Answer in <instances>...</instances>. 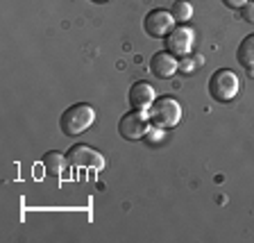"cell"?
I'll return each instance as SVG.
<instances>
[{"label": "cell", "instance_id": "7", "mask_svg": "<svg viewBox=\"0 0 254 243\" xmlns=\"http://www.w3.org/2000/svg\"><path fill=\"white\" fill-rule=\"evenodd\" d=\"M190 48H193V30H189L186 25H177L168 32L166 50L173 57H186V55H190Z\"/></svg>", "mask_w": 254, "mask_h": 243}, {"label": "cell", "instance_id": "12", "mask_svg": "<svg viewBox=\"0 0 254 243\" xmlns=\"http://www.w3.org/2000/svg\"><path fill=\"white\" fill-rule=\"evenodd\" d=\"M170 14H173L175 23H182V25H184L186 21L193 18V5H190L189 0H175L173 7H170Z\"/></svg>", "mask_w": 254, "mask_h": 243}, {"label": "cell", "instance_id": "2", "mask_svg": "<svg viewBox=\"0 0 254 243\" xmlns=\"http://www.w3.org/2000/svg\"><path fill=\"white\" fill-rule=\"evenodd\" d=\"M148 116L152 127H157V130H173L182 121V105L175 98L164 95V98H157L152 102V107L148 109Z\"/></svg>", "mask_w": 254, "mask_h": 243}, {"label": "cell", "instance_id": "5", "mask_svg": "<svg viewBox=\"0 0 254 243\" xmlns=\"http://www.w3.org/2000/svg\"><path fill=\"white\" fill-rule=\"evenodd\" d=\"M66 162L73 168H93V170L105 168V157L91 146H86V143H75L73 148L66 153Z\"/></svg>", "mask_w": 254, "mask_h": 243}, {"label": "cell", "instance_id": "3", "mask_svg": "<svg viewBox=\"0 0 254 243\" xmlns=\"http://www.w3.org/2000/svg\"><path fill=\"white\" fill-rule=\"evenodd\" d=\"M241 91V82H238V75L229 69H218L216 73L209 78V93H211L213 100L218 102H229L234 100Z\"/></svg>", "mask_w": 254, "mask_h": 243}, {"label": "cell", "instance_id": "9", "mask_svg": "<svg viewBox=\"0 0 254 243\" xmlns=\"http://www.w3.org/2000/svg\"><path fill=\"white\" fill-rule=\"evenodd\" d=\"M177 69H180V62H177V57H173L168 50H161V53L152 55V59H150V71H152V75L159 80L173 78V75L177 73Z\"/></svg>", "mask_w": 254, "mask_h": 243}, {"label": "cell", "instance_id": "13", "mask_svg": "<svg viewBox=\"0 0 254 243\" xmlns=\"http://www.w3.org/2000/svg\"><path fill=\"white\" fill-rule=\"evenodd\" d=\"M241 18H243V21H248V23H254V2H245L243 7H241Z\"/></svg>", "mask_w": 254, "mask_h": 243}, {"label": "cell", "instance_id": "1", "mask_svg": "<svg viewBox=\"0 0 254 243\" xmlns=\"http://www.w3.org/2000/svg\"><path fill=\"white\" fill-rule=\"evenodd\" d=\"M95 121V109L86 102H79V105H73L62 114L59 118V127L66 137H77V134L86 132Z\"/></svg>", "mask_w": 254, "mask_h": 243}, {"label": "cell", "instance_id": "8", "mask_svg": "<svg viewBox=\"0 0 254 243\" xmlns=\"http://www.w3.org/2000/svg\"><path fill=\"white\" fill-rule=\"evenodd\" d=\"M127 98H129V107H132V109L148 111L150 107H152V102L157 100V93H154L152 84H148V82H134V84L129 86Z\"/></svg>", "mask_w": 254, "mask_h": 243}, {"label": "cell", "instance_id": "16", "mask_svg": "<svg viewBox=\"0 0 254 243\" xmlns=\"http://www.w3.org/2000/svg\"><path fill=\"white\" fill-rule=\"evenodd\" d=\"M93 2H107V0H93Z\"/></svg>", "mask_w": 254, "mask_h": 243}, {"label": "cell", "instance_id": "14", "mask_svg": "<svg viewBox=\"0 0 254 243\" xmlns=\"http://www.w3.org/2000/svg\"><path fill=\"white\" fill-rule=\"evenodd\" d=\"M195 64H197V59H190V55H186V57H182L180 69L184 71V73H190V71L195 69Z\"/></svg>", "mask_w": 254, "mask_h": 243}, {"label": "cell", "instance_id": "11", "mask_svg": "<svg viewBox=\"0 0 254 243\" xmlns=\"http://www.w3.org/2000/svg\"><path fill=\"white\" fill-rule=\"evenodd\" d=\"M236 59H238V64L248 71V73H250V71H254V34L245 37L243 41L238 43Z\"/></svg>", "mask_w": 254, "mask_h": 243}, {"label": "cell", "instance_id": "4", "mask_svg": "<svg viewBox=\"0 0 254 243\" xmlns=\"http://www.w3.org/2000/svg\"><path fill=\"white\" fill-rule=\"evenodd\" d=\"M150 127H152V123H150L148 111L132 109L121 118V123H118V132H121V137L125 139V141H138V139H143L145 134H148Z\"/></svg>", "mask_w": 254, "mask_h": 243}, {"label": "cell", "instance_id": "10", "mask_svg": "<svg viewBox=\"0 0 254 243\" xmlns=\"http://www.w3.org/2000/svg\"><path fill=\"white\" fill-rule=\"evenodd\" d=\"M41 164H43V168H46V173L50 175V177H64V168H66V157L64 155H59L57 150H50V153H46L41 157Z\"/></svg>", "mask_w": 254, "mask_h": 243}, {"label": "cell", "instance_id": "6", "mask_svg": "<svg viewBox=\"0 0 254 243\" xmlns=\"http://www.w3.org/2000/svg\"><path fill=\"white\" fill-rule=\"evenodd\" d=\"M173 27H175V18L166 9H152L143 18V30L148 32V37L154 39H166Z\"/></svg>", "mask_w": 254, "mask_h": 243}, {"label": "cell", "instance_id": "15", "mask_svg": "<svg viewBox=\"0 0 254 243\" xmlns=\"http://www.w3.org/2000/svg\"><path fill=\"white\" fill-rule=\"evenodd\" d=\"M245 2H248V0H222V5L229 7V9H241Z\"/></svg>", "mask_w": 254, "mask_h": 243}]
</instances>
